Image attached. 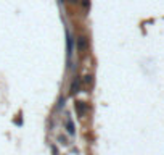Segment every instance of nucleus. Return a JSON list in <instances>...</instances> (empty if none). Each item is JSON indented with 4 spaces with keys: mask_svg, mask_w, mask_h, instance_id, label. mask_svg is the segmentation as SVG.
I'll list each match as a JSON object with an SVG mask.
<instances>
[{
    "mask_svg": "<svg viewBox=\"0 0 164 155\" xmlns=\"http://www.w3.org/2000/svg\"><path fill=\"white\" fill-rule=\"evenodd\" d=\"M74 108L77 110L79 116H84V115H85V111H87V105L84 102H81V100H76V102H74Z\"/></svg>",
    "mask_w": 164,
    "mask_h": 155,
    "instance_id": "1",
    "label": "nucleus"
},
{
    "mask_svg": "<svg viewBox=\"0 0 164 155\" xmlns=\"http://www.w3.org/2000/svg\"><path fill=\"white\" fill-rule=\"evenodd\" d=\"M79 91H81V78H76L71 82V94H76Z\"/></svg>",
    "mask_w": 164,
    "mask_h": 155,
    "instance_id": "2",
    "label": "nucleus"
},
{
    "mask_svg": "<svg viewBox=\"0 0 164 155\" xmlns=\"http://www.w3.org/2000/svg\"><path fill=\"white\" fill-rule=\"evenodd\" d=\"M77 49H79V52H84L87 49V39L85 37H79L77 39Z\"/></svg>",
    "mask_w": 164,
    "mask_h": 155,
    "instance_id": "3",
    "label": "nucleus"
},
{
    "mask_svg": "<svg viewBox=\"0 0 164 155\" xmlns=\"http://www.w3.org/2000/svg\"><path fill=\"white\" fill-rule=\"evenodd\" d=\"M66 129H68V133L71 134V136L76 134V128H74V124H73L71 118H66Z\"/></svg>",
    "mask_w": 164,
    "mask_h": 155,
    "instance_id": "4",
    "label": "nucleus"
},
{
    "mask_svg": "<svg viewBox=\"0 0 164 155\" xmlns=\"http://www.w3.org/2000/svg\"><path fill=\"white\" fill-rule=\"evenodd\" d=\"M73 55V37L68 34V57Z\"/></svg>",
    "mask_w": 164,
    "mask_h": 155,
    "instance_id": "5",
    "label": "nucleus"
},
{
    "mask_svg": "<svg viewBox=\"0 0 164 155\" xmlns=\"http://www.w3.org/2000/svg\"><path fill=\"white\" fill-rule=\"evenodd\" d=\"M84 81H85L87 84H88V82H92V76H90V74H87V76H85V79H84Z\"/></svg>",
    "mask_w": 164,
    "mask_h": 155,
    "instance_id": "6",
    "label": "nucleus"
},
{
    "mask_svg": "<svg viewBox=\"0 0 164 155\" xmlns=\"http://www.w3.org/2000/svg\"><path fill=\"white\" fill-rule=\"evenodd\" d=\"M84 7H85V8H88V7H90V0H84Z\"/></svg>",
    "mask_w": 164,
    "mask_h": 155,
    "instance_id": "7",
    "label": "nucleus"
},
{
    "mask_svg": "<svg viewBox=\"0 0 164 155\" xmlns=\"http://www.w3.org/2000/svg\"><path fill=\"white\" fill-rule=\"evenodd\" d=\"M58 140H60V142H61V144H68V140L64 139V137H61V136H60V137H58Z\"/></svg>",
    "mask_w": 164,
    "mask_h": 155,
    "instance_id": "8",
    "label": "nucleus"
},
{
    "mask_svg": "<svg viewBox=\"0 0 164 155\" xmlns=\"http://www.w3.org/2000/svg\"><path fill=\"white\" fill-rule=\"evenodd\" d=\"M69 2H71V3H77L79 0H69Z\"/></svg>",
    "mask_w": 164,
    "mask_h": 155,
    "instance_id": "9",
    "label": "nucleus"
}]
</instances>
